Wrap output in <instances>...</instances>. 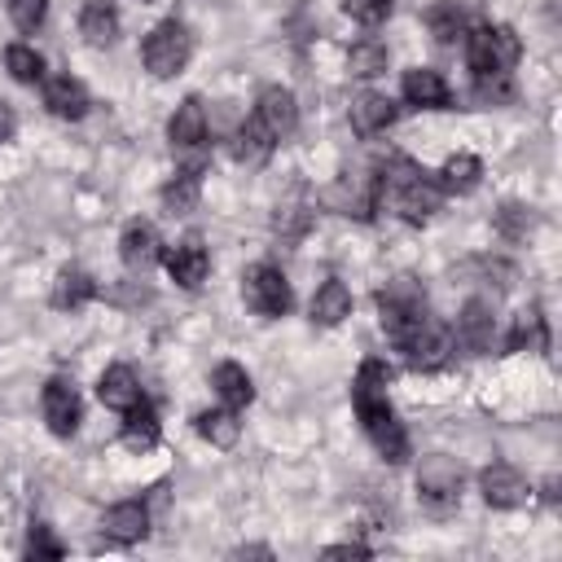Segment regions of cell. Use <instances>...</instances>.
Wrapping results in <instances>:
<instances>
[{"mask_svg": "<svg viewBox=\"0 0 562 562\" xmlns=\"http://www.w3.org/2000/svg\"><path fill=\"white\" fill-rule=\"evenodd\" d=\"M509 70H487V75H474V97L483 101V105H501V101H509Z\"/></svg>", "mask_w": 562, "mask_h": 562, "instance_id": "34", "label": "cell"}, {"mask_svg": "<svg viewBox=\"0 0 562 562\" xmlns=\"http://www.w3.org/2000/svg\"><path fill=\"white\" fill-rule=\"evenodd\" d=\"M522 44L509 26L501 22H487V26H474L465 31V57H470V70L474 75H487V70H514Z\"/></svg>", "mask_w": 562, "mask_h": 562, "instance_id": "4", "label": "cell"}, {"mask_svg": "<svg viewBox=\"0 0 562 562\" xmlns=\"http://www.w3.org/2000/svg\"><path fill=\"white\" fill-rule=\"evenodd\" d=\"M66 549H61V540L44 527V522H35L31 527V536H26V558H61Z\"/></svg>", "mask_w": 562, "mask_h": 562, "instance_id": "35", "label": "cell"}, {"mask_svg": "<svg viewBox=\"0 0 562 562\" xmlns=\"http://www.w3.org/2000/svg\"><path fill=\"white\" fill-rule=\"evenodd\" d=\"M496 220H501V228H505L509 237H522V233L531 228V215H527L522 206H501V215H496Z\"/></svg>", "mask_w": 562, "mask_h": 562, "instance_id": "39", "label": "cell"}, {"mask_svg": "<svg viewBox=\"0 0 562 562\" xmlns=\"http://www.w3.org/2000/svg\"><path fill=\"white\" fill-rule=\"evenodd\" d=\"M439 198H443V189H439L435 180H426L422 171L395 184V211H400L408 224H426V220L439 211Z\"/></svg>", "mask_w": 562, "mask_h": 562, "instance_id": "12", "label": "cell"}, {"mask_svg": "<svg viewBox=\"0 0 562 562\" xmlns=\"http://www.w3.org/2000/svg\"><path fill=\"white\" fill-rule=\"evenodd\" d=\"M4 70H9L18 83H44V57H40L31 44H9V48H4Z\"/></svg>", "mask_w": 562, "mask_h": 562, "instance_id": "33", "label": "cell"}, {"mask_svg": "<svg viewBox=\"0 0 562 562\" xmlns=\"http://www.w3.org/2000/svg\"><path fill=\"white\" fill-rule=\"evenodd\" d=\"M167 136H171L176 149H202V140H206V105L198 97H184L167 119Z\"/></svg>", "mask_w": 562, "mask_h": 562, "instance_id": "16", "label": "cell"}, {"mask_svg": "<svg viewBox=\"0 0 562 562\" xmlns=\"http://www.w3.org/2000/svg\"><path fill=\"white\" fill-rule=\"evenodd\" d=\"M386 61H391V53H386L382 40H356L351 53H347V70H351L356 79H373V75H382Z\"/></svg>", "mask_w": 562, "mask_h": 562, "instance_id": "31", "label": "cell"}, {"mask_svg": "<svg viewBox=\"0 0 562 562\" xmlns=\"http://www.w3.org/2000/svg\"><path fill=\"white\" fill-rule=\"evenodd\" d=\"M40 408H44V422L57 439H70L79 430V417H83V404H79V391L70 378H48L44 382V395H40Z\"/></svg>", "mask_w": 562, "mask_h": 562, "instance_id": "8", "label": "cell"}, {"mask_svg": "<svg viewBox=\"0 0 562 562\" xmlns=\"http://www.w3.org/2000/svg\"><path fill=\"white\" fill-rule=\"evenodd\" d=\"M79 31H83V40L88 44H114V35H119V9H114V0H83V9H79Z\"/></svg>", "mask_w": 562, "mask_h": 562, "instance_id": "23", "label": "cell"}, {"mask_svg": "<svg viewBox=\"0 0 562 562\" xmlns=\"http://www.w3.org/2000/svg\"><path fill=\"white\" fill-rule=\"evenodd\" d=\"M211 386H215V395H220L228 408H246V404L255 400V382H250V373H246L241 364H233V360L215 364Z\"/></svg>", "mask_w": 562, "mask_h": 562, "instance_id": "26", "label": "cell"}, {"mask_svg": "<svg viewBox=\"0 0 562 562\" xmlns=\"http://www.w3.org/2000/svg\"><path fill=\"white\" fill-rule=\"evenodd\" d=\"M13 132H18V114H13L9 101H0V140H9Z\"/></svg>", "mask_w": 562, "mask_h": 562, "instance_id": "41", "label": "cell"}, {"mask_svg": "<svg viewBox=\"0 0 562 562\" xmlns=\"http://www.w3.org/2000/svg\"><path fill=\"white\" fill-rule=\"evenodd\" d=\"M404 101L417 105V110H448L452 105V88L439 70L430 66H413L404 70Z\"/></svg>", "mask_w": 562, "mask_h": 562, "instance_id": "13", "label": "cell"}, {"mask_svg": "<svg viewBox=\"0 0 562 562\" xmlns=\"http://www.w3.org/2000/svg\"><path fill=\"white\" fill-rule=\"evenodd\" d=\"M198 198H202V180H198V171H180V176H171L167 184H162V193H158V202H162V211L176 220V215H189V211H198Z\"/></svg>", "mask_w": 562, "mask_h": 562, "instance_id": "28", "label": "cell"}, {"mask_svg": "<svg viewBox=\"0 0 562 562\" xmlns=\"http://www.w3.org/2000/svg\"><path fill=\"white\" fill-rule=\"evenodd\" d=\"M162 263H167V272H171V281L180 290H198L206 281V272H211V255H206V246H202L198 233H189L171 250H162Z\"/></svg>", "mask_w": 562, "mask_h": 562, "instance_id": "10", "label": "cell"}, {"mask_svg": "<svg viewBox=\"0 0 562 562\" xmlns=\"http://www.w3.org/2000/svg\"><path fill=\"white\" fill-rule=\"evenodd\" d=\"M101 527H105L110 540L132 544V540H140V536L149 531V505H145V501H119V505L105 509Z\"/></svg>", "mask_w": 562, "mask_h": 562, "instance_id": "19", "label": "cell"}, {"mask_svg": "<svg viewBox=\"0 0 562 562\" xmlns=\"http://www.w3.org/2000/svg\"><path fill=\"white\" fill-rule=\"evenodd\" d=\"M241 294H246V303H250L259 316H285L290 303H294L285 272L272 268V263H250V268L241 272Z\"/></svg>", "mask_w": 562, "mask_h": 562, "instance_id": "6", "label": "cell"}, {"mask_svg": "<svg viewBox=\"0 0 562 562\" xmlns=\"http://www.w3.org/2000/svg\"><path fill=\"white\" fill-rule=\"evenodd\" d=\"M325 558H369V544H360V540H347V544H329V549H325Z\"/></svg>", "mask_w": 562, "mask_h": 562, "instance_id": "40", "label": "cell"}, {"mask_svg": "<svg viewBox=\"0 0 562 562\" xmlns=\"http://www.w3.org/2000/svg\"><path fill=\"white\" fill-rule=\"evenodd\" d=\"M123 443L132 452H149L158 443V413H154V404L145 395L132 408H123Z\"/></svg>", "mask_w": 562, "mask_h": 562, "instance_id": "22", "label": "cell"}, {"mask_svg": "<svg viewBox=\"0 0 562 562\" xmlns=\"http://www.w3.org/2000/svg\"><path fill=\"white\" fill-rule=\"evenodd\" d=\"M342 9L356 18V22H382L391 13V0H342Z\"/></svg>", "mask_w": 562, "mask_h": 562, "instance_id": "38", "label": "cell"}, {"mask_svg": "<svg viewBox=\"0 0 562 562\" xmlns=\"http://www.w3.org/2000/svg\"><path fill=\"white\" fill-rule=\"evenodd\" d=\"M347 316H351V290H347L338 277H329V281L312 294V325L334 329V325H342Z\"/></svg>", "mask_w": 562, "mask_h": 562, "instance_id": "20", "label": "cell"}, {"mask_svg": "<svg viewBox=\"0 0 562 562\" xmlns=\"http://www.w3.org/2000/svg\"><path fill=\"white\" fill-rule=\"evenodd\" d=\"M492 334H496V316H492V303L487 299H470L457 316V342L465 351H487L492 347Z\"/></svg>", "mask_w": 562, "mask_h": 562, "instance_id": "17", "label": "cell"}, {"mask_svg": "<svg viewBox=\"0 0 562 562\" xmlns=\"http://www.w3.org/2000/svg\"><path fill=\"white\" fill-rule=\"evenodd\" d=\"M189 57H193V35H189V26L176 22V18L158 22V26L145 35V44H140V61H145V70H149L154 79L180 75V70L189 66Z\"/></svg>", "mask_w": 562, "mask_h": 562, "instance_id": "2", "label": "cell"}, {"mask_svg": "<svg viewBox=\"0 0 562 562\" xmlns=\"http://www.w3.org/2000/svg\"><path fill=\"white\" fill-rule=\"evenodd\" d=\"M479 492H483V501H487L492 509H518V505H527L531 483H527L514 465L496 461V465H487V470L479 474Z\"/></svg>", "mask_w": 562, "mask_h": 562, "instance_id": "11", "label": "cell"}, {"mask_svg": "<svg viewBox=\"0 0 562 562\" xmlns=\"http://www.w3.org/2000/svg\"><path fill=\"white\" fill-rule=\"evenodd\" d=\"M272 136L255 123V119H246L237 132H233V158L237 162H246V167H259V162H268V154H272Z\"/></svg>", "mask_w": 562, "mask_h": 562, "instance_id": "29", "label": "cell"}, {"mask_svg": "<svg viewBox=\"0 0 562 562\" xmlns=\"http://www.w3.org/2000/svg\"><path fill=\"white\" fill-rule=\"evenodd\" d=\"M193 426H198V435L211 443V448H233L237 439H241V422H237V408H206V413H198L193 417Z\"/></svg>", "mask_w": 562, "mask_h": 562, "instance_id": "27", "label": "cell"}, {"mask_svg": "<svg viewBox=\"0 0 562 562\" xmlns=\"http://www.w3.org/2000/svg\"><path fill=\"white\" fill-rule=\"evenodd\" d=\"M426 26H430L435 44H457V40L470 31V13H465V4H457V0H439V4L426 9Z\"/></svg>", "mask_w": 562, "mask_h": 562, "instance_id": "25", "label": "cell"}, {"mask_svg": "<svg viewBox=\"0 0 562 562\" xmlns=\"http://www.w3.org/2000/svg\"><path fill=\"white\" fill-rule=\"evenodd\" d=\"M140 4H149V0H140Z\"/></svg>", "mask_w": 562, "mask_h": 562, "instance_id": "42", "label": "cell"}, {"mask_svg": "<svg viewBox=\"0 0 562 562\" xmlns=\"http://www.w3.org/2000/svg\"><path fill=\"white\" fill-rule=\"evenodd\" d=\"M351 404H356V417H360V426H364L369 443L378 448V457H382V461H391V465L408 461V435H404V426L395 422L386 391L351 386Z\"/></svg>", "mask_w": 562, "mask_h": 562, "instance_id": "1", "label": "cell"}, {"mask_svg": "<svg viewBox=\"0 0 562 562\" xmlns=\"http://www.w3.org/2000/svg\"><path fill=\"white\" fill-rule=\"evenodd\" d=\"M544 342H549L544 316H540V307H527V312L514 321V334H509V351H544Z\"/></svg>", "mask_w": 562, "mask_h": 562, "instance_id": "32", "label": "cell"}, {"mask_svg": "<svg viewBox=\"0 0 562 562\" xmlns=\"http://www.w3.org/2000/svg\"><path fill=\"white\" fill-rule=\"evenodd\" d=\"M272 140H285L294 127H299V101H294V92L290 88H281V83H272V88H263L259 92V101H255V114H250Z\"/></svg>", "mask_w": 562, "mask_h": 562, "instance_id": "9", "label": "cell"}, {"mask_svg": "<svg viewBox=\"0 0 562 562\" xmlns=\"http://www.w3.org/2000/svg\"><path fill=\"white\" fill-rule=\"evenodd\" d=\"M119 259H123L132 272H145V268H154V263L162 259V241H158L154 224H145V220H132V224L123 228V237H119Z\"/></svg>", "mask_w": 562, "mask_h": 562, "instance_id": "15", "label": "cell"}, {"mask_svg": "<svg viewBox=\"0 0 562 562\" xmlns=\"http://www.w3.org/2000/svg\"><path fill=\"white\" fill-rule=\"evenodd\" d=\"M461 465L452 461V457H443V452H430V457H422V465H417V501L435 514V518H443V514H452L457 509V501H461Z\"/></svg>", "mask_w": 562, "mask_h": 562, "instance_id": "3", "label": "cell"}, {"mask_svg": "<svg viewBox=\"0 0 562 562\" xmlns=\"http://www.w3.org/2000/svg\"><path fill=\"white\" fill-rule=\"evenodd\" d=\"M395 347L404 351V360H408L413 369H439V364H448V356H452V334H448L439 321L422 316Z\"/></svg>", "mask_w": 562, "mask_h": 562, "instance_id": "7", "label": "cell"}, {"mask_svg": "<svg viewBox=\"0 0 562 562\" xmlns=\"http://www.w3.org/2000/svg\"><path fill=\"white\" fill-rule=\"evenodd\" d=\"M92 294H97L92 272H83V268H75V263L61 268L57 281H53V307H57V312H75V307H83Z\"/></svg>", "mask_w": 562, "mask_h": 562, "instance_id": "24", "label": "cell"}, {"mask_svg": "<svg viewBox=\"0 0 562 562\" xmlns=\"http://www.w3.org/2000/svg\"><path fill=\"white\" fill-rule=\"evenodd\" d=\"M48 13V0H9V18L18 22V31H35Z\"/></svg>", "mask_w": 562, "mask_h": 562, "instance_id": "36", "label": "cell"}, {"mask_svg": "<svg viewBox=\"0 0 562 562\" xmlns=\"http://www.w3.org/2000/svg\"><path fill=\"white\" fill-rule=\"evenodd\" d=\"M378 312H382V329L391 334V342H400L426 316V290L413 277H395L386 281V290H378Z\"/></svg>", "mask_w": 562, "mask_h": 562, "instance_id": "5", "label": "cell"}, {"mask_svg": "<svg viewBox=\"0 0 562 562\" xmlns=\"http://www.w3.org/2000/svg\"><path fill=\"white\" fill-rule=\"evenodd\" d=\"M465 272H479L487 285H496V290H505L509 281H514V268L505 263V259H474Z\"/></svg>", "mask_w": 562, "mask_h": 562, "instance_id": "37", "label": "cell"}, {"mask_svg": "<svg viewBox=\"0 0 562 562\" xmlns=\"http://www.w3.org/2000/svg\"><path fill=\"white\" fill-rule=\"evenodd\" d=\"M97 400H101L105 408H114V413L132 408V404L140 400V382H136V373H132L127 364H110V369L101 373V382H97Z\"/></svg>", "mask_w": 562, "mask_h": 562, "instance_id": "21", "label": "cell"}, {"mask_svg": "<svg viewBox=\"0 0 562 562\" xmlns=\"http://www.w3.org/2000/svg\"><path fill=\"white\" fill-rule=\"evenodd\" d=\"M479 176H483V162L474 158V154H452L443 167H439V189L443 193H470V189H479Z\"/></svg>", "mask_w": 562, "mask_h": 562, "instance_id": "30", "label": "cell"}, {"mask_svg": "<svg viewBox=\"0 0 562 562\" xmlns=\"http://www.w3.org/2000/svg\"><path fill=\"white\" fill-rule=\"evenodd\" d=\"M395 114H400V105H395L386 92H360V97L351 101V127H356L360 136L386 132V127L395 123Z\"/></svg>", "mask_w": 562, "mask_h": 562, "instance_id": "18", "label": "cell"}, {"mask_svg": "<svg viewBox=\"0 0 562 562\" xmlns=\"http://www.w3.org/2000/svg\"><path fill=\"white\" fill-rule=\"evenodd\" d=\"M44 105H48L53 119L75 123V119L88 114L92 101H88V88H83L75 75H53V79H44Z\"/></svg>", "mask_w": 562, "mask_h": 562, "instance_id": "14", "label": "cell"}]
</instances>
